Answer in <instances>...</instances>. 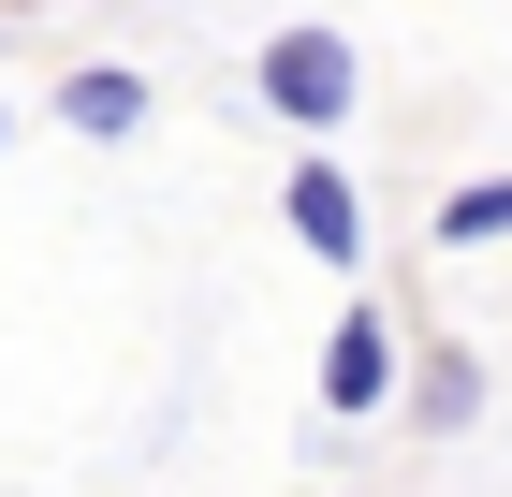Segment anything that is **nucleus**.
<instances>
[{
  "mask_svg": "<svg viewBox=\"0 0 512 497\" xmlns=\"http://www.w3.org/2000/svg\"><path fill=\"white\" fill-rule=\"evenodd\" d=\"M249 88H264V117H293V132H337V117L366 103V59H352L337 30H278Z\"/></svg>",
  "mask_w": 512,
  "mask_h": 497,
  "instance_id": "f257e3e1",
  "label": "nucleus"
},
{
  "mask_svg": "<svg viewBox=\"0 0 512 497\" xmlns=\"http://www.w3.org/2000/svg\"><path fill=\"white\" fill-rule=\"evenodd\" d=\"M278 220H293V234H308V249H322V264H337V278H352L366 264V191H352V176H337V161H293V176H278Z\"/></svg>",
  "mask_w": 512,
  "mask_h": 497,
  "instance_id": "f03ea898",
  "label": "nucleus"
},
{
  "mask_svg": "<svg viewBox=\"0 0 512 497\" xmlns=\"http://www.w3.org/2000/svg\"><path fill=\"white\" fill-rule=\"evenodd\" d=\"M395 395V337L381 307H337V337H322V410H381Z\"/></svg>",
  "mask_w": 512,
  "mask_h": 497,
  "instance_id": "7ed1b4c3",
  "label": "nucleus"
},
{
  "mask_svg": "<svg viewBox=\"0 0 512 497\" xmlns=\"http://www.w3.org/2000/svg\"><path fill=\"white\" fill-rule=\"evenodd\" d=\"M59 132H74V147H132V132H147V74H118V59L59 74Z\"/></svg>",
  "mask_w": 512,
  "mask_h": 497,
  "instance_id": "20e7f679",
  "label": "nucleus"
},
{
  "mask_svg": "<svg viewBox=\"0 0 512 497\" xmlns=\"http://www.w3.org/2000/svg\"><path fill=\"white\" fill-rule=\"evenodd\" d=\"M410 395H425V424H439V439H454V424H483V351H469V337H439L425 366H410Z\"/></svg>",
  "mask_w": 512,
  "mask_h": 497,
  "instance_id": "39448f33",
  "label": "nucleus"
},
{
  "mask_svg": "<svg viewBox=\"0 0 512 497\" xmlns=\"http://www.w3.org/2000/svg\"><path fill=\"white\" fill-rule=\"evenodd\" d=\"M512 234V176H469V191H439V249H498Z\"/></svg>",
  "mask_w": 512,
  "mask_h": 497,
  "instance_id": "423d86ee",
  "label": "nucleus"
},
{
  "mask_svg": "<svg viewBox=\"0 0 512 497\" xmlns=\"http://www.w3.org/2000/svg\"><path fill=\"white\" fill-rule=\"evenodd\" d=\"M0 147H15V117H0Z\"/></svg>",
  "mask_w": 512,
  "mask_h": 497,
  "instance_id": "0eeeda50",
  "label": "nucleus"
}]
</instances>
